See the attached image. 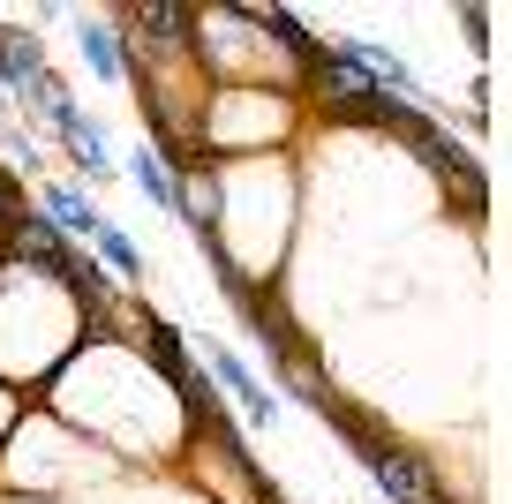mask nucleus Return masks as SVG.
I'll return each instance as SVG.
<instances>
[{
	"instance_id": "nucleus-4",
	"label": "nucleus",
	"mask_w": 512,
	"mask_h": 504,
	"mask_svg": "<svg viewBox=\"0 0 512 504\" xmlns=\"http://www.w3.org/2000/svg\"><path fill=\"white\" fill-rule=\"evenodd\" d=\"M204 362L219 369V384H226V392L241 399V407H249V429H272V392H264V384H256V369L241 362L234 347H204Z\"/></svg>"
},
{
	"instance_id": "nucleus-7",
	"label": "nucleus",
	"mask_w": 512,
	"mask_h": 504,
	"mask_svg": "<svg viewBox=\"0 0 512 504\" xmlns=\"http://www.w3.org/2000/svg\"><path fill=\"white\" fill-rule=\"evenodd\" d=\"M144 354H151V369H159V377L174 384V392L196 377V369H189V339H181V331L166 324V316H151V331H144Z\"/></svg>"
},
{
	"instance_id": "nucleus-6",
	"label": "nucleus",
	"mask_w": 512,
	"mask_h": 504,
	"mask_svg": "<svg viewBox=\"0 0 512 504\" xmlns=\"http://www.w3.org/2000/svg\"><path fill=\"white\" fill-rule=\"evenodd\" d=\"M38 219H46L61 241H76V234H98V226H106V219L91 211V196H83V189H68V181H53V189L38 196Z\"/></svg>"
},
{
	"instance_id": "nucleus-9",
	"label": "nucleus",
	"mask_w": 512,
	"mask_h": 504,
	"mask_svg": "<svg viewBox=\"0 0 512 504\" xmlns=\"http://www.w3.org/2000/svg\"><path fill=\"white\" fill-rule=\"evenodd\" d=\"M91 241H98V256H106V271H113V279H128V286L144 279V249H136V241H128L121 226H98Z\"/></svg>"
},
{
	"instance_id": "nucleus-2",
	"label": "nucleus",
	"mask_w": 512,
	"mask_h": 504,
	"mask_svg": "<svg viewBox=\"0 0 512 504\" xmlns=\"http://www.w3.org/2000/svg\"><path fill=\"white\" fill-rule=\"evenodd\" d=\"M415 158H422V166H437V174L452 181V204H460V211H482V204H490V174H482V166L445 136V128H430V136L415 143Z\"/></svg>"
},
{
	"instance_id": "nucleus-13",
	"label": "nucleus",
	"mask_w": 512,
	"mask_h": 504,
	"mask_svg": "<svg viewBox=\"0 0 512 504\" xmlns=\"http://www.w3.org/2000/svg\"><path fill=\"white\" fill-rule=\"evenodd\" d=\"M0 31H8V23H0Z\"/></svg>"
},
{
	"instance_id": "nucleus-3",
	"label": "nucleus",
	"mask_w": 512,
	"mask_h": 504,
	"mask_svg": "<svg viewBox=\"0 0 512 504\" xmlns=\"http://www.w3.org/2000/svg\"><path fill=\"white\" fill-rule=\"evenodd\" d=\"M241 316H249L256 331H264V347L279 354L287 369H309V339L287 324V309H279V294H256V301H241Z\"/></svg>"
},
{
	"instance_id": "nucleus-11",
	"label": "nucleus",
	"mask_w": 512,
	"mask_h": 504,
	"mask_svg": "<svg viewBox=\"0 0 512 504\" xmlns=\"http://www.w3.org/2000/svg\"><path fill=\"white\" fill-rule=\"evenodd\" d=\"M76 38H83V53H91L98 76H121V68H128V61H121V38H113V23H83Z\"/></svg>"
},
{
	"instance_id": "nucleus-5",
	"label": "nucleus",
	"mask_w": 512,
	"mask_h": 504,
	"mask_svg": "<svg viewBox=\"0 0 512 504\" xmlns=\"http://www.w3.org/2000/svg\"><path fill=\"white\" fill-rule=\"evenodd\" d=\"M0 234H8V256H16L23 271H53V264H61V249H68V241L53 234L38 211H23V219H16V226H0Z\"/></svg>"
},
{
	"instance_id": "nucleus-10",
	"label": "nucleus",
	"mask_w": 512,
	"mask_h": 504,
	"mask_svg": "<svg viewBox=\"0 0 512 504\" xmlns=\"http://www.w3.org/2000/svg\"><path fill=\"white\" fill-rule=\"evenodd\" d=\"M128 174L144 181V196H151V204H166V211L181 204V181H174V174L159 166V151H136V158H128Z\"/></svg>"
},
{
	"instance_id": "nucleus-1",
	"label": "nucleus",
	"mask_w": 512,
	"mask_h": 504,
	"mask_svg": "<svg viewBox=\"0 0 512 504\" xmlns=\"http://www.w3.org/2000/svg\"><path fill=\"white\" fill-rule=\"evenodd\" d=\"M362 467L384 482V497H392V504H430V497H445V489H437V474H430V459H422V452H407L400 437L369 444V452H362Z\"/></svg>"
},
{
	"instance_id": "nucleus-12",
	"label": "nucleus",
	"mask_w": 512,
	"mask_h": 504,
	"mask_svg": "<svg viewBox=\"0 0 512 504\" xmlns=\"http://www.w3.org/2000/svg\"><path fill=\"white\" fill-rule=\"evenodd\" d=\"M460 31H467V46H475V53L490 46V23H482V8H467V16H460Z\"/></svg>"
},
{
	"instance_id": "nucleus-8",
	"label": "nucleus",
	"mask_w": 512,
	"mask_h": 504,
	"mask_svg": "<svg viewBox=\"0 0 512 504\" xmlns=\"http://www.w3.org/2000/svg\"><path fill=\"white\" fill-rule=\"evenodd\" d=\"M38 76H46L38 38H31V31H0V83H23V91H31Z\"/></svg>"
}]
</instances>
